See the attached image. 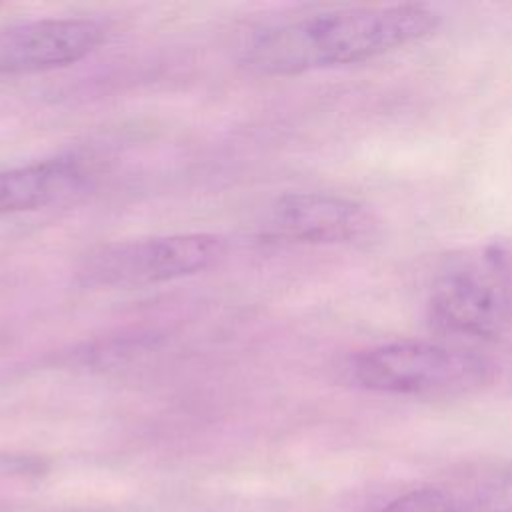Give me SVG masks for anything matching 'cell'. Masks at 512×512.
<instances>
[{"mask_svg": "<svg viewBox=\"0 0 512 512\" xmlns=\"http://www.w3.org/2000/svg\"><path fill=\"white\" fill-rule=\"evenodd\" d=\"M382 512H454V504L440 490H416L390 502Z\"/></svg>", "mask_w": 512, "mask_h": 512, "instance_id": "ba28073f", "label": "cell"}, {"mask_svg": "<svg viewBox=\"0 0 512 512\" xmlns=\"http://www.w3.org/2000/svg\"><path fill=\"white\" fill-rule=\"evenodd\" d=\"M82 170L72 158H50L0 172V216L34 210L72 192Z\"/></svg>", "mask_w": 512, "mask_h": 512, "instance_id": "52a82bcc", "label": "cell"}, {"mask_svg": "<svg viewBox=\"0 0 512 512\" xmlns=\"http://www.w3.org/2000/svg\"><path fill=\"white\" fill-rule=\"evenodd\" d=\"M348 370L364 390L428 398L472 392L492 376V364L484 356L426 340H398L362 350Z\"/></svg>", "mask_w": 512, "mask_h": 512, "instance_id": "7a4b0ae2", "label": "cell"}, {"mask_svg": "<svg viewBox=\"0 0 512 512\" xmlns=\"http://www.w3.org/2000/svg\"><path fill=\"white\" fill-rule=\"evenodd\" d=\"M224 250V240L214 234L124 240L90 252L78 268V278L86 286H146L202 272L218 262Z\"/></svg>", "mask_w": 512, "mask_h": 512, "instance_id": "277c9868", "label": "cell"}, {"mask_svg": "<svg viewBox=\"0 0 512 512\" xmlns=\"http://www.w3.org/2000/svg\"><path fill=\"white\" fill-rule=\"evenodd\" d=\"M436 24V10L422 4L318 10L258 30L244 48V64L266 76L356 64L424 38Z\"/></svg>", "mask_w": 512, "mask_h": 512, "instance_id": "6da1fadb", "label": "cell"}, {"mask_svg": "<svg viewBox=\"0 0 512 512\" xmlns=\"http://www.w3.org/2000/svg\"><path fill=\"white\" fill-rule=\"evenodd\" d=\"M104 40V28L88 18H44L0 36V74H36L70 66Z\"/></svg>", "mask_w": 512, "mask_h": 512, "instance_id": "5b68a950", "label": "cell"}, {"mask_svg": "<svg viewBox=\"0 0 512 512\" xmlns=\"http://www.w3.org/2000/svg\"><path fill=\"white\" fill-rule=\"evenodd\" d=\"M428 318L450 336H498L512 322V272L506 256L488 250L444 272L430 292Z\"/></svg>", "mask_w": 512, "mask_h": 512, "instance_id": "3957f363", "label": "cell"}, {"mask_svg": "<svg viewBox=\"0 0 512 512\" xmlns=\"http://www.w3.org/2000/svg\"><path fill=\"white\" fill-rule=\"evenodd\" d=\"M372 216L356 200L322 194L296 192L278 198L270 206L268 234L304 244H344L368 234Z\"/></svg>", "mask_w": 512, "mask_h": 512, "instance_id": "8992f818", "label": "cell"}]
</instances>
